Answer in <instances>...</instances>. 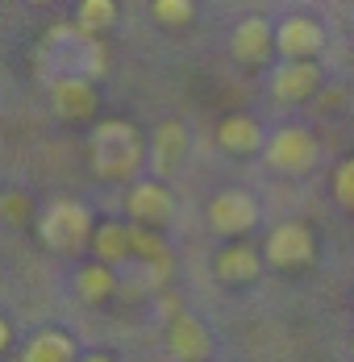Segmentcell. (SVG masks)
Segmentation results:
<instances>
[{
	"label": "cell",
	"instance_id": "obj_1",
	"mask_svg": "<svg viewBox=\"0 0 354 362\" xmlns=\"http://www.w3.org/2000/svg\"><path fill=\"white\" fill-rule=\"evenodd\" d=\"M38 75L46 79H59V75H88V79H101L108 71V54L101 46V37L88 34L79 21H67V25H55L50 34L42 37L34 59Z\"/></svg>",
	"mask_w": 354,
	"mask_h": 362
},
{
	"label": "cell",
	"instance_id": "obj_2",
	"mask_svg": "<svg viewBox=\"0 0 354 362\" xmlns=\"http://www.w3.org/2000/svg\"><path fill=\"white\" fill-rule=\"evenodd\" d=\"M150 150L142 146V134L134 121H121V117H108L96 121L92 134H88V163H92V175H101L108 183H134V175L142 171V163Z\"/></svg>",
	"mask_w": 354,
	"mask_h": 362
},
{
	"label": "cell",
	"instance_id": "obj_3",
	"mask_svg": "<svg viewBox=\"0 0 354 362\" xmlns=\"http://www.w3.org/2000/svg\"><path fill=\"white\" fill-rule=\"evenodd\" d=\"M38 233H42V242L55 254H79L84 246H92L96 225H92V213L79 200H59V204H50L42 213Z\"/></svg>",
	"mask_w": 354,
	"mask_h": 362
},
{
	"label": "cell",
	"instance_id": "obj_4",
	"mask_svg": "<svg viewBox=\"0 0 354 362\" xmlns=\"http://www.w3.org/2000/svg\"><path fill=\"white\" fill-rule=\"evenodd\" d=\"M263 158H267V167L280 171V175H309L321 158V146L304 125H283V129H275V134L267 138Z\"/></svg>",
	"mask_w": 354,
	"mask_h": 362
},
{
	"label": "cell",
	"instance_id": "obj_5",
	"mask_svg": "<svg viewBox=\"0 0 354 362\" xmlns=\"http://www.w3.org/2000/svg\"><path fill=\"white\" fill-rule=\"evenodd\" d=\"M263 254H267V262L280 267V271H304V267H313V258H317V238H313L309 225L283 221V225H275V229L267 233V250Z\"/></svg>",
	"mask_w": 354,
	"mask_h": 362
},
{
	"label": "cell",
	"instance_id": "obj_6",
	"mask_svg": "<svg viewBox=\"0 0 354 362\" xmlns=\"http://www.w3.org/2000/svg\"><path fill=\"white\" fill-rule=\"evenodd\" d=\"M258 225V200L242 192V187H229V192H221V196H212L209 204V229L212 233H221V238H246L250 229Z\"/></svg>",
	"mask_w": 354,
	"mask_h": 362
},
{
	"label": "cell",
	"instance_id": "obj_7",
	"mask_svg": "<svg viewBox=\"0 0 354 362\" xmlns=\"http://www.w3.org/2000/svg\"><path fill=\"white\" fill-rule=\"evenodd\" d=\"M321 88V67L317 59H283L280 67L271 71V96L280 105H300L313 100Z\"/></svg>",
	"mask_w": 354,
	"mask_h": 362
},
{
	"label": "cell",
	"instance_id": "obj_8",
	"mask_svg": "<svg viewBox=\"0 0 354 362\" xmlns=\"http://www.w3.org/2000/svg\"><path fill=\"white\" fill-rule=\"evenodd\" d=\"M125 213L138 225H154L163 229L171 213H176V200H171V187H163V180H138L125 192Z\"/></svg>",
	"mask_w": 354,
	"mask_h": 362
},
{
	"label": "cell",
	"instance_id": "obj_9",
	"mask_svg": "<svg viewBox=\"0 0 354 362\" xmlns=\"http://www.w3.org/2000/svg\"><path fill=\"white\" fill-rule=\"evenodd\" d=\"M275 50H280V46H275V30H271L263 17L238 21L234 34H229V54H234L242 67H267Z\"/></svg>",
	"mask_w": 354,
	"mask_h": 362
},
{
	"label": "cell",
	"instance_id": "obj_10",
	"mask_svg": "<svg viewBox=\"0 0 354 362\" xmlns=\"http://www.w3.org/2000/svg\"><path fill=\"white\" fill-rule=\"evenodd\" d=\"M50 105L63 121H88L96 112V79H88V75L50 79Z\"/></svg>",
	"mask_w": 354,
	"mask_h": 362
},
{
	"label": "cell",
	"instance_id": "obj_11",
	"mask_svg": "<svg viewBox=\"0 0 354 362\" xmlns=\"http://www.w3.org/2000/svg\"><path fill=\"white\" fill-rule=\"evenodd\" d=\"M275 46H280L283 59H313L325 46V30H321L317 17L292 13V17H283L280 30H275Z\"/></svg>",
	"mask_w": 354,
	"mask_h": 362
},
{
	"label": "cell",
	"instance_id": "obj_12",
	"mask_svg": "<svg viewBox=\"0 0 354 362\" xmlns=\"http://www.w3.org/2000/svg\"><path fill=\"white\" fill-rule=\"evenodd\" d=\"M130 229H134V258H138L142 267H146V284H167L171 279V271H176V258H171V246L159 238V229L154 225H138V221H130Z\"/></svg>",
	"mask_w": 354,
	"mask_h": 362
},
{
	"label": "cell",
	"instance_id": "obj_13",
	"mask_svg": "<svg viewBox=\"0 0 354 362\" xmlns=\"http://www.w3.org/2000/svg\"><path fill=\"white\" fill-rule=\"evenodd\" d=\"M183 154H188V125L183 121H163L150 138V171L154 180L163 175H176L183 167Z\"/></svg>",
	"mask_w": 354,
	"mask_h": 362
},
{
	"label": "cell",
	"instance_id": "obj_14",
	"mask_svg": "<svg viewBox=\"0 0 354 362\" xmlns=\"http://www.w3.org/2000/svg\"><path fill=\"white\" fill-rule=\"evenodd\" d=\"M167 350H171L179 362H205L212 354V337L196 317L176 313L171 325H167Z\"/></svg>",
	"mask_w": 354,
	"mask_h": 362
},
{
	"label": "cell",
	"instance_id": "obj_15",
	"mask_svg": "<svg viewBox=\"0 0 354 362\" xmlns=\"http://www.w3.org/2000/svg\"><path fill=\"white\" fill-rule=\"evenodd\" d=\"M212 275L221 279V284H254L258 275H263V250H254L246 242H229L225 250H217L212 258Z\"/></svg>",
	"mask_w": 354,
	"mask_h": 362
},
{
	"label": "cell",
	"instance_id": "obj_16",
	"mask_svg": "<svg viewBox=\"0 0 354 362\" xmlns=\"http://www.w3.org/2000/svg\"><path fill=\"white\" fill-rule=\"evenodd\" d=\"M217 146H221L225 154L246 158V154H258V150L267 146V134H263V125H258L254 117L234 112V117H225V121L217 125Z\"/></svg>",
	"mask_w": 354,
	"mask_h": 362
},
{
	"label": "cell",
	"instance_id": "obj_17",
	"mask_svg": "<svg viewBox=\"0 0 354 362\" xmlns=\"http://www.w3.org/2000/svg\"><path fill=\"white\" fill-rule=\"evenodd\" d=\"M92 254L96 262H108V267H125L134 258V229L125 221H105L96 225L92 233Z\"/></svg>",
	"mask_w": 354,
	"mask_h": 362
},
{
	"label": "cell",
	"instance_id": "obj_18",
	"mask_svg": "<svg viewBox=\"0 0 354 362\" xmlns=\"http://www.w3.org/2000/svg\"><path fill=\"white\" fill-rule=\"evenodd\" d=\"M21 362H79V350H75V337L63 333V329H42L25 341L21 350Z\"/></svg>",
	"mask_w": 354,
	"mask_h": 362
},
{
	"label": "cell",
	"instance_id": "obj_19",
	"mask_svg": "<svg viewBox=\"0 0 354 362\" xmlns=\"http://www.w3.org/2000/svg\"><path fill=\"white\" fill-rule=\"evenodd\" d=\"M75 291H79L84 304H105V300H113L117 296V267H108V262L79 267L75 271Z\"/></svg>",
	"mask_w": 354,
	"mask_h": 362
},
{
	"label": "cell",
	"instance_id": "obj_20",
	"mask_svg": "<svg viewBox=\"0 0 354 362\" xmlns=\"http://www.w3.org/2000/svg\"><path fill=\"white\" fill-rule=\"evenodd\" d=\"M75 21L88 30V34H105L117 25V0H79V8H75Z\"/></svg>",
	"mask_w": 354,
	"mask_h": 362
},
{
	"label": "cell",
	"instance_id": "obj_21",
	"mask_svg": "<svg viewBox=\"0 0 354 362\" xmlns=\"http://www.w3.org/2000/svg\"><path fill=\"white\" fill-rule=\"evenodd\" d=\"M150 13H154V21H159L163 30H183V25L192 21L196 4H192V0H150Z\"/></svg>",
	"mask_w": 354,
	"mask_h": 362
},
{
	"label": "cell",
	"instance_id": "obj_22",
	"mask_svg": "<svg viewBox=\"0 0 354 362\" xmlns=\"http://www.w3.org/2000/svg\"><path fill=\"white\" fill-rule=\"evenodd\" d=\"M333 200L354 213V154L338 167V175H333Z\"/></svg>",
	"mask_w": 354,
	"mask_h": 362
},
{
	"label": "cell",
	"instance_id": "obj_23",
	"mask_svg": "<svg viewBox=\"0 0 354 362\" xmlns=\"http://www.w3.org/2000/svg\"><path fill=\"white\" fill-rule=\"evenodd\" d=\"M0 209H4V217L13 221V225H25V221H30V204H25V196H21V192H4Z\"/></svg>",
	"mask_w": 354,
	"mask_h": 362
},
{
	"label": "cell",
	"instance_id": "obj_24",
	"mask_svg": "<svg viewBox=\"0 0 354 362\" xmlns=\"http://www.w3.org/2000/svg\"><path fill=\"white\" fill-rule=\"evenodd\" d=\"M8 346H13V325L0 321V350H8Z\"/></svg>",
	"mask_w": 354,
	"mask_h": 362
},
{
	"label": "cell",
	"instance_id": "obj_25",
	"mask_svg": "<svg viewBox=\"0 0 354 362\" xmlns=\"http://www.w3.org/2000/svg\"><path fill=\"white\" fill-rule=\"evenodd\" d=\"M79 362H113L108 354H88V358H79Z\"/></svg>",
	"mask_w": 354,
	"mask_h": 362
},
{
	"label": "cell",
	"instance_id": "obj_26",
	"mask_svg": "<svg viewBox=\"0 0 354 362\" xmlns=\"http://www.w3.org/2000/svg\"><path fill=\"white\" fill-rule=\"evenodd\" d=\"M30 4H50V0H30Z\"/></svg>",
	"mask_w": 354,
	"mask_h": 362
}]
</instances>
